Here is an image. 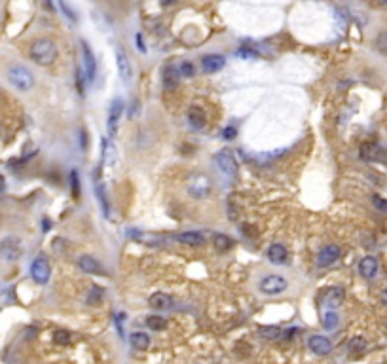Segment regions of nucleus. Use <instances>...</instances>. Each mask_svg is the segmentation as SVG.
<instances>
[{
	"label": "nucleus",
	"instance_id": "nucleus-1",
	"mask_svg": "<svg viewBox=\"0 0 387 364\" xmlns=\"http://www.w3.org/2000/svg\"><path fill=\"white\" fill-rule=\"evenodd\" d=\"M29 55L40 67H50V65L55 63L57 59V46L50 38H36L31 44Z\"/></svg>",
	"mask_w": 387,
	"mask_h": 364
},
{
	"label": "nucleus",
	"instance_id": "nucleus-2",
	"mask_svg": "<svg viewBox=\"0 0 387 364\" xmlns=\"http://www.w3.org/2000/svg\"><path fill=\"white\" fill-rule=\"evenodd\" d=\"M8 80L12 84L13 88L17 91H31L34 88V76L27 67H21V65H13L8 70Z\"/></svg>",
	"mask_w": 387,
	"mask_h": 364
},
{
	"label": "nucleus",
	"instance_id": "nucleus-3",
	"mask_svg": "<svg viewBox=\"0 0 387 364\" xmlns=\"http://www.w3.org/2000/svg\"><path fill=\"white\" fill-rule=\"evenodd\" d=\"M258 289H260L262 294L277 296V294H281V292H285V290L288 289V281L281 275H266L262 281H260Z\"/></svg>",
	"mask_w": 387,
	"mask_h": 364
},
{
	"label": "nucleus",
	"instance_id": "nucleus-4",
	"mask_svg": "<svg viewBox=\"0 0 387 364\" xmlns=\"http://www.w3.org/2000/svg\"><path fill=\"white\" fill-rule=\"evenodd\" d=\"M215 165L219 167V171L222 175L230 176V178H236V176H238V169H239L238 161H236V157L230 154V150L219 152V154L215 156Z\"/></svg>",
	"mask_w": 387,
	"mask_h": 364
},
{
	"label": "nucleus",
	"instance_id": "nucleus-5",
	"mask_svg": "<svg viewBox=\"0 0 387 364\" xmlns=\"http://www.w3.org/2000/svg\"><path fill=\"white\" fill-rule=\"evenodd\" d=\"M21 252H23V249H21V239L15 237V235H8V237H4L0 241V254H2V258L8 260V262L17 260V258L21 256Z\"/></svg>",
	"mask_w": 387,
	"mask_h": 364
},
{
	"label": "nucleus",
	"instance_id": "nucleus-6",
	"mask_svg": "<svg viewBox=\"0 0 387 364\" xmlns=\"http://www.w3.org/2000/svg\"><path fill=\"white\" fill-rule=\"evenodd\" d=\"M116 67H118V74L120 78H122V82H124L125 86H129V84H131L133 69H131V63H129V57H127V53H125V50L122 46L116 48Z\"/></svg>",
	"mask_w": 387,
	"mask_h": 364
},
{
	"label": "nucleus",
	"instance_id": "nucleus-7",
	"mask_svg": "<svg viewBox=\"0 0 387 364\" xmlns=\"http://www.w3.org/2000/svg\"><path fill=\"white\" fill-rule=\"evenodd\" d=\"M188 192H190V195H194L196 199H203V197H207V194L211 192V180H209L205 175H196L188 182Z\"/></svg>",
	"mask_w": 387,
	"mask_h": 364
},
{
	"label": "nucleus",
	"instance_id": "nucleus-8",
	"mask_svg": "<svg viewBox=\"0 0 387 364\" xmlns=\"http://www.w3.org/2000/svg\"><path fill=\"white\" fill-rule=\"evenodd\" d=\"M122 112H124V100L114 99L110 108H108V122H106V131H108L110 138L118 133V122L122 118Z\"/></svg>",
	"mask_w": 387,
	"mask_h": 364
},
{
	"label": "nucleus",
	"instance_id": "nucleus-9",
	"mask_svg": "<svg viewBox=\"0 0 387 364\" xmlns=\"http://www.w3.org/2000/svg\"><path fill=\"white\" fill-rule=\"evenodd\" d=\"M31 275H32V279L38 282V285H46V282L50 281L51 268H50V264H48V260H46L44 256H38L36 260L32 262Z\"/></svg>",
	"mask_w": 387,
	"mask_h": 364
},
{
	"label": "nucleus",
	"instance_id": "nucleus-10",
	"mask_svg": "<svg viewBox=\"0 0 387 364\" xmlns=\"http://www.w3.org/2000/svg\"><path fill=\"white\" fill-rule=\"evenodd\" d=\"M82 53H84V72H86V80L88 84H93L97 78V61L91 48L86 42H82Z\"/></svg>",
	"mask_w": 387,
	"mask_h": 364
},
{
	"label": "nucleus",
	"instance_id": "nucleus-11",
	"mask_svg": "<svg viewBox=\"0 0 387 364\" xmlns=\"http://www.w3.org/2000/svg\"><path fill=\"white\" fill-rule=\"evenodd\" d=\"M78 268H80L84 273H89V275H105V268L101 264L97 258L89 256V254H82L78 258Z\"/></svg>",
	"mask_w": 387,
	"mask_h": 364
},
{
	"label": "nucleus",
	"instance_id": "nucleus-12",
	"mask_svg": "<svg viewBox=\"0 0 387 364\" xmlns=\"http://www.w3.org/2000/svg\"><path fill=\"white\" fill-rule=\"evenodd\" d=\"M340 254H342V251H340V247H338V245L323 247V249L319 251V254H317V266H319V268H326V266L334 264V262H338Z\"/></svg>",
	"mask_w": 387,
	"mask_h": 364
},
{
	"label": "nucleus",
	"instance_id": "nucleus-13",
	"mask_svg": "<svg viewBox=\"0 0 387 364\" xmlns=\"http://www.w3.org/2000/svg\"><path fill=\"white\" fill-rule=\"evenodd\" d=\"M307 347L312 349L315 355H328L332 351V343L331 339L325 336H312L307 339Z\"/></svg>",
	"mask_w": 387,
	"mask_h": 364
},
{
	"label": "nucleus",
	"instance_id": "nucleus-14",
	"mask_svg": "<svg viewBox=\"0 0 387 364\" xmlns=\"http://www.w3.org/2000/svg\"><path fill=\"white\" fill-rule=\"evenodd\" d=\"M378 270H380V264L374 256H364L361 258L359 262V273H361L364 279H374L378 275Z\"/></svg>",
	"mask_w": 387,
	"mask_h": 364
},
{
	"label": "nucleus",
	"instance_id": "nucleus-15",
	"mask_svg": "<svg viewBox=\"0 0 387 364\" xmlns=\"http://www.w3.org/2000/svg\"><path fill=\"white\" fill-rule=\"evenodd\" d=\"M343 298H345V292L340 287H332V289L326 290L325 294V306L328 308V311H334L343 304Z\"/></svg>",
	"mask_w": 387,
	"mask_h": 364
},
{
	"label": "nucleus",
	"instance_id": "nucleus-16",
	"mask_svg": "<svg viewBox=\"0 0 387 364\" xmlns=\"http://www.w3.org/2000/svg\"><path fill=\"white\" fill-rule=\"evenodd\" d=\"M224 65H226L224 55H219V53H211V55H205L203 59H201V67H203V70L209 72V74L219 72Z\"/></svg>",
	"mask_w": 387,
	"mask_h": 364
},
{
	"label": "nucleus",
	"instance_id": "nucleus-17",
	"mask_svg": "<svg viewBox=\"0 0 387 364\" xmlns=\"http://www.w3.org/2000/svg\"><path fill=\"white\" fill-rule=\"evenodd\" d=\"M150 308L152 309H158V311H169V309H173V298L169 294H165V292H156V294L150 296Z\"/></svg>",
	"mask_w": 387,
	"mask_h": 364
},
{
	"label": "nucleus",
	"instance_id": "nucleus-18",
	"mask_svg": "<svg viewBox=\"0 0 387 364\" xmlns=\"http://www.w3.org/2000/svg\"><path fill=\"white\" fill-rule=\"evenodd\" d=\"M287 256H288V252L287 249H285V245H281V243H274V245L268 249V260L275 266L285 264V262H287Z\"/></svg>",
	"mask_w": 387,
	"mask_h": 364
},
{
	"label": "nucleus",
	"instance_id": "nucleus-19",
	"mask_svg": "<svg viewBox=\"0 0 387 364\" xmlns=\"http://www.w3.org/2000/svg\"><path fill=\"white\" fill-rule=\"evenodd\" d=\"M188 122H190V126H192L194 129H203L207 122V116L205 112H203V108L200 107L190 108V110H188Z\"/></svg>",
	"mask_w": 387,
	"mask_h": 364
},
{
	"label": "nucleus",
	"instance_id": "nucleus-20",
	"mask_svg": "<svg viewBox=\"0 0 387 364\" xmlns=\"http://www.w3.org/2000/svg\"><path fill=\"white\" fill-rule=\"evenodd\" d=\"M179 243H182V245H190V247H200L205 243V237L201 235L200 232H184V233H179Z\"/></svg>",
	"mask_w": 387,
	"mask_h": 364
},
{
	"label": "nucleus",
	"instance_id": "nucleus-21",
	"mask_svg": "<svg viewBox=\"0 0 387 364\" xmlns=\"http://www.w3.org/2000/svg\"><path fill=\"white\" fill-rule=\"evenodd\" d=\"M129 341H131V346L135 347V349H139V351H146L150 347V336L144 332H133Z\"/></svg>",
	"mask_w": 387,
	"mask_h": 364
},
{
	"label": "nucleus",
	"instance_id": "nucleus-22",
	"mask_svg": "<svg viewBox=\"0 0 387 364\" xmlns=\"http://www.w3.org/2000/svg\"><path fill=\"white\" fill-rule=\"evenodd\" d=\"M212 245H215V249L219 252H226L234 247V241H231V237L224 235V233H217V235L212 237Z\"/></svg>",
	"mask_w": 387,
	"mask_h": 364
},
{
	"label": "nucleus",
	"instance_id": "nucleus-23",
	"mask_svg": "<svg viewBox=\"0 0 387 364\" xmlns=\"http://www.w3.org/2000/svg\"><path fill=\"white\" fill-rule=\"evenodd\" d=\"M177 84H179V70H175L173 67H167L165 72H163V86L171 89L175 88Z\"/></svg>",
	"mask_w": 387,
	"mask_h": 364
},
{
	"label": "nucleus",
	"instance_id": "nucleus-24",
	"mask_svg": "<svg viewBox=\"0 0 387 364\" xmlns=\"http://www.w3.org/2000/svg\"><path fill=\"white\" fill-rule=\"evenodd\" d=\"M338 325H340V315L336 311H326L323 315V327H325V330H334Z\"/></svg>",
	"mask_w": 387,
	"mask_h": 364
},
{
	"label": "nucleus",
	"instance_id": "nucleus-25",
	"mask_svg": "<svg viewBox=\"0 0 387 364\" xmlns=\"http://www.w3.org/2000/svg\"><path fill=\"white\" fill-rule=\"evenodd\" d=\"M364 349H366V339L361 338V336L351 338V341H350V353H351V355H361V353H364Z\"/></svg>",
	"mask_w": 387,
	"mask_h": 364
},
{
	"label": "nucleus",
	"instance_id": "nucleus-26",
	"mask_svg": "<svg viewBox=\"0 0 387 364\" xmlns=\"http://www.w3.org/2000/svg\"><path fill=\"white\" fill-rule=\"evenodd\" d=\"M179 74L182 76V78H194L196 76V67H194V63H190V61H182V63H179Z\"/></svg>",
	"mask_w": 387,
	"mask_h": 364
},
{
	"label": "nucleus",
	"instance_id": "nucleus-27",
	"mask_svg": "<svg viewBox=\"0 0 387 364\" xmlns=\"http://www.w3.org/2000/svg\"><path fill=\"white\" fill-rule=\"evenodd\" d=\"M258 332H260V336L266 338V339H277L283 334V330H281V328H277V327H262Z\"/></svg>",
	"mask_w": 387,
	"mask_h": 364
},
{
	"label": "nucleus",
	"instance_id": "nucleus-28",
	"mask_svg": "<svg viewBox=\"0 0 387 364\" xmlns=\"http://www.w3.org/2000/svg\"><path fill=\"white\" fill-rule=\"evenodd\" d=\"M146 325H148L150 330H163V328H165V319L152 315V317L146 319Z\"/></svg>",
	"mask_w": 387,
	"mask_h": 364
},
{
	"label": "nucleus",
	"instance_id": "nucleus-29",
	"mask_svg": "<svg viewBox=\"0 0 387 364\" xmlns=\"http://www.w3.org/2000/svg\"><path fill=\"white\" fill-rule=\"evenodd\" d=\"M376 48H378L381 53H387V31L378 34V38H376Z\"/></svg>",
	"mask_w": 387,
	"mask_h": 364
},
{
	"label": "nucleus",
	"instance_id": "nucleus-30",
	"mask_svg": "<svg viewBox=\"0 0 387 364\" xmlns=\"http://www.w3.org/2000/svg\"><path fill=\"white\" fill-rule=\"evenodd\" d=\"M372 205H374L380 213H387V199H383L381 195H372Z\"/></svg>",
	"mask_w": 387,
	"mask_h": 364
},
{
	"label": "nucleus",
	"instance_id": "nucleus-31",
	"mask_svg": "<svg viewBox=\"0 0 387 364\" xmlns=\"http://www.w3.org/2000/svg\"><path fill=\"white\" fill-rule=\"evenodd\" d=\"M53 339H55L59 346H67V343H70V334L65 332V330H57Z\"/></svg>",
	"mask_w": 387,
	"mask_h": 364
},
{
	"label": "nucleus",
	"instance_id": "nucleus-32",
	"mask_svg": "<svg viewBox=\"0 0 387 364\" xmlns=\"http://www.w3.org/2000/svg\"><path fill=\"white\" fill-rule=\"evenodd\" d=\"M70 188H72V192H74L76 197L80 195V182H78V173H76V171L70 173Z\"/></svg>",
	"mask_w": 387,
	"mask_h": 364
},
{
	"label": "nucleus",
	"instance_id": "nucleus-33",
	"mask_svg": "<svg viewBox=\"0 0 387 364\" xmlns=\"http://www.w3.org/2000/svg\"><path fill=\"white\" fill-rule=\"evenodd\" d=\"M236 135H238V131H236V127H226L224 131H222V137L228 138V140H231V138H236Z\"/></svg>",
	"mask_w": 387,
	"mask_h": 364
},
{
	"label": "nucleus",
	"instance_id": "nucleus-34",
	"mask_svg": "<svg viewBox=\"0 0 387 364\" xmlns=\"http://www.w3.org/2000/svg\"><path fill=\"white\" fill-rule=\"evenodd\" d=\"M59 6H61V10H63V12L67 13V17H69V19H72V21H76V15H74V12H70V10H69V6H67V4H65V2H59Z\"/></svg>",
	"mask_w": 387,
	"mask_h": 364
},
{
	"label": "nucleus",
	"instance_id": "nucleus-35",
	"mask_svg": "<svg viewBox=\"0 0 387 364\" xmlns=\"http://www.w3.org/2000/svg\"><path fill=\"white\" fill-rule=\"evenodd\" d=\"M239 55H243V57H256V51H239Z\"/></svg>",
	"mask_w": 387,
	"mask_h": 364
},
{
	"label": "nucleus",
	"instance_id": "nucleus-36",
	"mask_svg": "<svg viewBox=\"0 0 387 364\" xmlns=\"http://www.w3.org/2000/svg\"><path fill=\"white\" fill-rule=\"evenodd\" d=\"M4 188H6V184H4V176L0 175V192H4Z\"/></svg>",
	"mask_w": 387,
	"mask_h": 364
},
{
	"label": "nucleus",
	"instance_id": "nucleus-37",
	"mask_svg": "<svg viewBox=\"0 0 387 364\" xmlns=\"http://www.w3.org/2000/svg\"><path fill=\"white\" fill-rule=\"evenodd\" d=\"M381 301H383V304L387 306V290H383V292H381Z\"/></svg>",
	"mask_w": 387,
	"mask_h": 364
}]
</instances>
